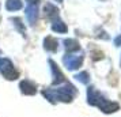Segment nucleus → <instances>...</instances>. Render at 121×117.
Returning a JSON list of instances; mask_svg holds the SVG:
<instances>
[{"label":"nucleus","mask_w":121,"mask_h":117,"mask_svg":"<svg viewBox=\"0 0 121 117\" xmlns=\"http://www.w3.org/2000/svg\"><path fill=\"white\" fill-rule=\"evenodd\" d=\"M87 102L90 105L97 106L99 110H102L104 113H114L120 108L118 104L108 101L104 95L99 94L94 87H88L87 89Z\"/></svg>","instance_id":"1"},{"label":"nucleus","mask_w":121,"mask_h":117,"mask_svg":"<svg viewBox=\"0 0 121 117\" xmlns=\"http://www.w3.org/2000/svg\"><path fill=\"white\" fill-rule=\"evenodd\" d=\"M44 97L46 100H49L50 102H71L73 95H75V89L72 84H65L63 87L59 89H49L44 90Z\"/></svg>","instance_id":"2"},{"label":"nucleus","mask_w":121,"mask_h":117,"mask_svg":"<svg viewBox=\"0 0 121 117\" xmlns=\"http://www.w3.org/2000/svg\"><path fill=\"white\" fill-rule=\"evenodd\" d=\"M0 72L3 74V76L7 78L8 80H14L19 76L18 71L14 68L12 63L8 59H0Z\"/></svg>","instance_id":"3"},{"label":"nucleus","mask_w":121,"mask_h":117,"mask_svg":"<svg viewBox=\"0 0 121 117\" xmlns=\"http://www.w3.org/2000/svg\"><path fill=\"white\" fill-rule=\"evenodd\" d=\"M82 61H83V57L82 56H65L64 57V64L67 65L68 69H76L82 65Z\"/></svg>","instance_id":"4"},{"label":"nucleus","mask_w":121,"mask_h":117,"mask_svg":"<svg viewBox=\"0 0 121 117\" xmlns=\"http://www.w3.org/2000/svg\"><path fill=\"white\" fill-rule=\"evenodd\" d=\"M21 90H22L23 94H29V95H33L35 94V84H33L31 82H29V80H23L21 82Z\"/></svg>","instance_id":"5"},{"label":"nucleus","mask_w":121,"mask_h":117,"mask_svg":"<svg viewBox=\"0 0 121 117\" xmlns=\"http://www.w3.org/2000/svg\"><path fill=\"white\" fill-rule=\"evenodd\" d=\"M49 64H50V67H52V72H53V83H61V82H63V80H64V76H63V74H61V71L60 69H59V67H57V65H56L55 63L52 61V60H50L49 61Z\"/></svg>","instance_id":"6"},{"label":"nucleus","mask_w":121,"mask_h":117,"mask_svg":"<svg viewBox=\"0 0 121 117\" xmlns=\"http://www.w3.org/2000/svg\"><path fill=\"white\" fill-rule=\"evenodd\" d=\"M44 46H45L46 50L55 52V50H57V48H59V42H57L53 37H46L45 41H44Z\"/></svg>","instance_id":"7"},{"label":"nucleus","mask_w":121,"mask_h":117,"mask_svg":"<svg viewBox=\"0 0 121 117\" xmlns=\"http://www.w3.org/2000/svg\"><path fill=\"white\" fill-rule=\"evenodd\" d=\"M26 17H27V21L31 25L35 22V19H37V7L35 6H29L26 8Z\"/></svg>","instance_id":"8"},{"label":"nucleus","mask_w":121,"mask_h":117,"mask_svg":"<svg viewBox=\"0 0 121 117\" xmlns=\"http://www.w3.org/2000/svg\"><path fill=\"white\" fill-rule=\"evenodd\" d=\"M45 15L49 18H55V17H59V10L56 8L52 3H46V6H45Z\"/></svg>","instance_id":"9"},{"label":"nucleus","mask_w":121,"mask_h":117,"mask_svg":"<svg viewBox=\"0 0 121 117\" xmlns=\"http://www.w3.org/2000/svg\"><path fill=\"white\" fill-rule=\"evenodd\" d=\"M6 8L10 11H17L19 8H22V1L21 0H7Z\"/></svg>","instance_id":"10"},{"label":"nucleus","mask_w":121,"mask_h":117,"mask_svg":"<svg viewBox=\"0 0 121 117\" xmlns=\"http://www.w3.org/2000/svg\"><path fill=\"white\" fill-rule=\"evenodd\" d=\"M65 48L68 52H73V50H78L79 49V42L75 41V39H65Z\"/></svg>","instance_id":"11"},{"label":"nucleus","mask_w":121,"mask_h":117,"mask_svg":"<svg viewBox=\"0 0 121 117\" xmlns=\"http://www.w3.org/2000/svg\"><path fill=\"white\" fill-rule=\"evenodd\" d=\"M52 29H53L55 31H57V33H65L67 31V26L63 22H60V21H59V22H53Z\"/></svg>","instance_id":"12"},{"label":"nucleus","mask_w":121,"mask_h":117,"mask_svg":"<svg viewBox=\"0 0 121 117\" xmlns=\"http://www.w3.org/2000/svg\"><path fill=\"white\" fill-rule=\"evenodd\" d=\"M75 78L79 80V82H82V83H88V80H90V76H88V74L87 72H80V74H78V75H75Z\"/></svg>","instance_id":"13"},{"label":"nucleus","mask_w":121,"mask_h":117,"mask_svg":"<svg viewBox=\"0 0 121 117\" xmlns=\"http://www.w3.org/2000/svg\"><path fill=\"white\" fill-rule=\"evenodd\" d=\"M114 44L117 45V46H120V45H121V35H120V37H117V38H116Z\"/></svg>","instance_id":"14"},{"label":"nucleus","mask_w":121,"mask_h":117,"mask_svg":"<svg viewBox=\"0 0 121 117\" xmlns=\"http://www.w3.org/2000/svg\"><path fill=\"white\" fill-rule=\"evenodd\" d=\"M29 1V6H35L38 3V0H27Z\"/></svg>","instance_id":"15"}]
</instances>
